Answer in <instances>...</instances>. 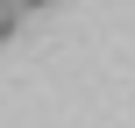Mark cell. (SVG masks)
Masks as SVG:
<instances>
[{
	"label": "cell",
	"instance_id": "1",
	"mask_svg": "<svg viewBox=\"0 0 135 128\" xmlns=\"http://www.w3.org/2000/svg\"><path fill=\"white\" fill-rule=\"evenodd\" d=\"M14 29H21V7H14V0H0V43H7Z\"/></svg>",
	"mask_w": 135,
	"mask_h": 128
},
{
	"label": "cell",
	"instance_id": "2",
	"mask_svg": "<svg viewBox=\"0 0 135 128\" xmlns=\"http://www.w3.org/2000/svg\"><path fill=\"white\" fill-rule=\"evenodd\" d=\"M14 7H21V14H28V7H43V0H14Z\"/></svg>",
	"mask_w": 135,
	"mask_h": 128
}]
</instances>
